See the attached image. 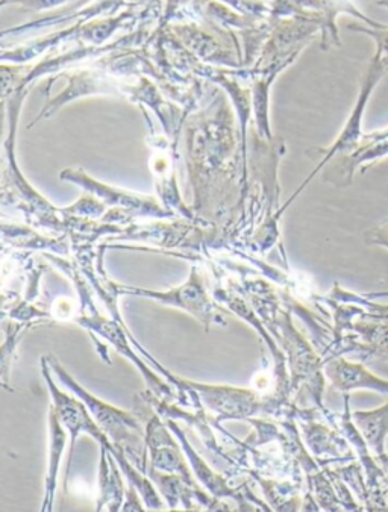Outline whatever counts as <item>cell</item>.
<instances>
[{
	"instance_id": "1",
	"label": "cell",
	"mask_w": 388,
	"mask_h": 512,
	"mask_svg": "<svg viewBox=\"0 0 388 512\" xmlns=\"http://www.w3.org/2000/svg\"><path fill=\"white\" fill-rule=\"evenodd\" d=\"M387 73L388 60L379 57V55H373L369 66H367L366 73H364L363 79H361L360 94H358L357 102H355L354 110H352L348 122L343 126L342 132L338 135L337 140H335L328 149H314L308 152L316 153V155H322V161H320L319 166L314 169V172L311 173L310 178L302 184V187L299 188L295 197L298 196V194L301 193L302 188H304L305 185L314 178V175H317V173H319L326 164L331 163L332 158L337 157L338 153H351L357 149L361 138H363L364 111H366L367 104H369L373 91H375V88L378 87L379 82L384 79V76L387 75ZM295 197H293V199H295Z\"/></svg>"
},
{
	"instance_id": "2",
	"label": "cell",
	"mask_w": 388,
	"mask_h": 512,
	"mask_svg": "<svg viewBox=\"0 0 388 512\" xmlns=\"http://www.w3.org/2000/svg\"><path fill=\"white\" fill-rule=\"evenodd\" d=\"M326 376L337 390L348 393L354 390H370L388 396L387 379L379 378L366 369L364 364L351 363L345 358H334L326 364Z\"/></svg>"
},
{
	"instance_id": "11",
	"label": "cell",
	"mask_w": 388,
	"mask_h": 512,
	"mask_svg": "<svg viewBox=\"0 0 388 512\" xmlns=\"http://www.w3.org/2000/svg\"><path fill=\"white\" fill-rule=\"evenodd\" d=\"M376 4H378L379 7H384V8H387V10H388V0H378V2H376Z\"/></svg>"
},
{
	"instance_id": "9",
	"label": "cell",
	"mask_w": 388,
	"mask_h": 512,
	"mask_svg": "<svg viewBox=\"0 0 388 512\" xmlns=\"http://www.w3.org/2000/svg\"><path fill=\"white\" fill-rule=\"evenodd\" d=\"M8 2H11V4L22 5L26 10L41 11L47 10V8L58 7V5L61 4H66L69 0H8Z\"/></svg>"
},
{
	"instance_id": "10",
	"label": "cell",
	"mask_w": 388,
	"mask_h": 512,
	"mask_svg": "<svg viewBox=\"0 0 388 512\" xmlns=\"http://www.w3.org/2000/svg\"><path fill=\"white\" fill-rule=\"evenodd\" d=\"M367 299H385L388 297V291H378V293L366 294Z\"/></svg>"
},
{
	"instance_id": "8",
	"label": "cell",
	"mask_w": 388,
	"mask_h": 512,
	"mask_svg": "<svg viewBox=\"0 0 388 512\" xmlns=\"http://www.w3.org/2000/svg\"><path fill=\"white\" fill-rule=\"evenodd\" d=\"M367 246H379L388 249V220L382 225L375 226L364 235Z\"/></svg>"
},
{
	"instance_id": "12",
	"label": "cell",
	"mask_w": 388,
	"mask_h": 512,
	"mask_svg": "<svg viewBox=\"0 0 388 512\" xmlns=\"http://www.w3.org/2000/svg\"><path fill=\"white\" fill-rule=\"evenodd\" d=\"M8 0H2V5L7 4Z\"/></svg>"
},
{
	"instance_id": "7",
	"label": "cell",
	"mask_w": 388,
	"mask_h": 512,
	"mask_svg": "<svg viewBox=\"0 0 388 512\" xmlns=\"http://www.w3.org/2000/svg\"><path fill=\"white\" fill-rule=\"evenodd\" d=\"M348 29L372 38L376 46L375 54L388 60V25H385L384 28H370L367 25L351 23V25H348Z\"/></svg>"
},
{
	"instance_id": "4",
	"label": "cell",
	"mask_w": 388,
	"mask_h": 512,
	"mask_svg": "<svg viewBox=\"0 0 388 512\" xmlns=\"http://www.w3.org/2000/svg\"><path fill=\"white\" fill-rule=\"evenodd\" d=\"M352 420L369 449L375 453L376 461H379L382 469L388 473V455L385 450V441L388 437V400L384 405L370 411H355Z\"/></svg>"
},
{
	"instance_id": "6",
	"label": "cell",
	"mask_w": 388,
	"mask_h": 512,
	"mask_svg": "<svg viewBox=\"0 0 388 512\" xmlns=\"http://www.w3.org/2000/svg\"><path fill=\"white\" fill-rule=\"evenodd\" d=\"M52 431V453L51 466H49V479H47V499H52L54 493L55 479H57L58 464H60V455L63 452L64 443H66V435L63 429L58 426L57 417L52 414L51 417Z\"/></svg>"
},
{
	"instance_id": "5",
	"label": "cell",
	"mask_w": 388,
	"mask_h": 512,
	"mask_svg": "<svg viewBox=\"0 0 388 512\" xmlns=\"http://www.w3.org/2000/svg\"><path fill=\"white\" fill-rule=\"evenodd\" d=\"M358 338L363 343L361 349L367 353V356H376L381 360L388 361V323L372 320V322H360L355 325Z\"/></svg>"
},
{
	"instance_id": "3",
	"label": "cell",
	"mask_w": 388,
	"mask_h": 512,
	"mask_svg": "<svg viewBox=\"0 0 388 512\" xmlns=\"http://www.w3.org/2000/svg\"><path fill=\"white\" fill-rule=\"evenodd\" d=\"M388 157V128L375 134L363 135L360 144L354 152L349 153L342 164L335 166L340 170L337 173L338 181L343 184H351L355 170L361 167V172H366L370 166Z\"/></svg>"
}]
</instances>
